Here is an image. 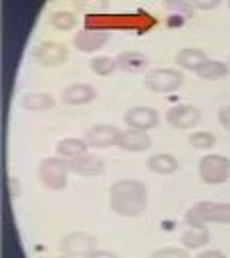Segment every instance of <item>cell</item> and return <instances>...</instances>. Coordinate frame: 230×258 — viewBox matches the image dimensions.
Listing matches in <instances>:
<instances>
[{"mask_svg":"<svg viewBox=\"0 0 230 258\" xmlns=\"http://www.w3.org/2000/svg\"><path fill=\"white\" fill-rule=\"evenodd\" d=\"M109 208L123 218L141 216L147 208V187L139 179H119L109 187Z\"/></svg>","mask_w":230,"mask_h":258,"instance_id":"cell-1","label":"cell"},{"mask_svg":"<svg viewBox=\"0 0 230 258\" xmlns=\"http://www.w3.org/2000/svg\"><path fill=\"white\" fill-rule=\"evenodd\" d=\"M184 220L192 228H204L206 224H230V202H196L186 210Z\"/></svg>","mask_w":230,"mask_h":258,"instance_id":"cell-2","label":"cell"},{"mask_svg":"<svg viewBox=\"0 0 230 258\" xmlns=\"http://www.w3.org/2000/svg\"><path fill=\"white\" fill-rule=\"evenodd\" d=\"M69 165H67V159H63L61 155L56 157H46L38 163V169H36V175H38V181L46 187V189H52V191H59L67 185V179H69Z\"/></svg>","mask_w":230,"mask_h":258,"instance_id":"cell-3","label":"cell"},{"mask_svg":"<svg viewBox=\"0 0 230 258\" xmlns=\"http://www.w3.org/2000/svg\"><path fill=\"white\" fill-rule=\"evenodd\" d=\"M198 173L208 185L224 183L230 177V159L220 153H208L198 159Z\"/></svg>","mask_w":230,"mask_h":258,"instance_id":"cell-4","label":"cell"},{"mask_svg":"<svg viewBox=\"0 0 230 258\" xmlns=\"http://www.w3.org/2000/svg\"><path fill=\"white\" fill-rule=\"evenodd\" d=\"M143 83L153 93H174L184 85V75L178 69H151L145 73Z\"/></svg>","mask_w":230,"mask_h":258,"instance_id":"cell-5","label":"cell"},{"mask_svg":"<svg viewBox=\"0 0 230 258\" xmlns=\"http://www.w3.org/2000/svg\"><path fill=\"white\" fill-rule=\"evenodd\" d=\"M97 246V236L89 232H71L61 240V252L71 258H85Z\"/></svg>","mask_w":230,"mask_h":258,"instance_id":"cell-6","label":"cell"},{"mask_svg":"<svg viewBox=\"0 0 230 258\" xmlns=\"http://www.w3.org/2000/svg\"><path fill=\"white\" fill-rule=\"evenodd\" d=\"M109 38H111L109 28L85 26L81 32H77V34L73 36V44H75V48H79L81 52H95V50H99Z\"/></svg>","mask_w":230,"mask_h":258,"instance_id":"cell-7","label":"cell"},{"mask_svg":"<svg viewBox=\"0 0 230 258\" xmlns=\"http://www.w3.org/2000/svg\"><path fill=\"white\" fill-rule=\"evenodd\" d=\"M67 56H69L67 46L63 42H52V40L40 42L32 50V58L42 67H61L67 60Z\"/></svg>","mask_w":230,"mask_h":258,"instance_id":"cell-8","label":"cell"},{"mask_svg":"<svg viewBox=\"0 0 230 258\" xmlns=\"http://www.w3.org/2000/svg\"><path fill=\"white\" fill-rule=\"evenodd\" d=\"M123 121H125V125H127L129 129L147 131V129H153V127L159 123V113H157L153 107L137 105V107L127 109V113H125Z\"/></svg>","mask_w":230,"mask_h":258,"instance_id":"cell-9","label":"cell"},{"mask_svg":"<svg viewBox=\"0 0 230 258\" xmlns=\"http://www.w3.org/2000/svg\"><path fill=\"white\" fill-rule=\"evenodd\" d=\"M165 121L174 127V129H192L198 121H200V111L194 105H174L165 111Z\"/></svg>","mask_w":230,"mask_h":258,"instance_id":"cell-10","label":"cell"},{"mask_svg":"<svg viewBox=\"0 0 230 258\" xmlns=\"http://www.w3.org/2000/svg\"><path fill=\"white\" fill-rule=\"evenodd\" d=\"M67 165L73 173L77 175H85V177H93V175H101L105 169V161L101 155L95 153H81L77 157L67 159Z\"/></svg>","mask_w":230,"mask_h":258,"instance_id":"cell-11","label":"cell"},{"mask_svg":"<svg viewBox=\"0 0 230 258\" xmlns=\"http://www.w3.org/2000/svg\"><path fill=\"white\" fill-rule=\"evenodd\" d=\"M119 135H121V131H119L115 125L99 123V125H93V127L85 133V141L89 143V147L105 149V147H113V145H117Z\"/></svg>","mask_w":230,"mask_h":258,"instance_id":"cell-12","label":"cell"},{"mask_svg":"<svg viewBox=\"0 0 230 258\" xmlns=\"http://www.w3.org/2000/svg\"><path fill=\"white\" fill-rule=\"evenodd\" d=\"M95 97H97V91L87 83H71L61 93V101L65 105H87L95 101Z\"/></svg>","mask_w":230,"mask_h":258,"instance_id":"cell-13","label":"cell"},{"mask_svg":"<svg viewBox=\"0 0 230 258\" xmlns=\"http://www.w3.org/2000/svg\"><path fill=\"white\" fill-rule=\"evenodd\" d=\"M117 147H119V149H123V151H131V153L145 151V149H149V147H151V137L147 135V131H139V129H125V131H121V135H119Z\"/></svg>","mask_w":230,"mask_h":258,"instance_id":"cell-14","label":"cell"},{"mask_svg":"<svg viewBox=\"0 0 230 258\" xmlns=\"http://www.w3.org/2000/svg\"><path fill=\"white\" fill-rule=\"evenodd\" d=\"M174 60H176V64H178L180 69H186V71H194V73H196V71L208 60V56H206V52H204L202 48L186 46V48H180V50L176 52Z\"/></svg>","mask_w":230,"mask_h":258,"instance_id":"cell-15","label":"cell"},{"mask_svg":"<svg viewBox=\"0 0 230 258\" xmlns=\"http://www.w3.org/2000/svg\"><path fill=\"white\" fill-rule=\"evenodd\" d=\"M117 69L131 75L141 73L147 69V56L139 50H123L121 54H117Z\"/></svg>","mask_w":230,"mask_h":258,"instance_id":"cell-16","label":"cell"},{"mask_svg":"<svg viewBox=\"0 0 230 258\" xmlns=\"http://www.w3.org/2000/svg\"><path fill=\"white\" fill-rule=\"evenodd\" d=\"M20 105L26 109V111H32V113H38V111H46L54 105V97L50 93H42V91H32V93H26L20 101Z\"/></svg>","mask_w":230,"mask_h":258,"instance_id":"cell-17","label":"cell"},{"mask_svg":"<svg viewBox=\"0 0 230 258\" xmlns=\"http://www.w3.org/2000/svg\"><path fill=\"white\" fill-rule=\"evenodd\" d=\"M147 169L159 175H169L178 171V159L171 153H155L147 159Z\"/></svg>","mask_w":230,"mask_h":258,"instance_id":"cell-18","label":"cell"},{"mask_svg":"<svg viewBox=\"0 0 230 258\" xmlns=\"http://www.w3.org/2000/svg\"><path fill=\"white\" fill-rule=\"evenodd\" d=\"M87 147H89V143L85 139H79V137H65V139L56 141V145H54L56 155L67 157V159L77 157L81 153H87Z\"/></svg>","mask_w":230,"mask_h":258,"instance_id":"cell-19","label":"cell"},{"mask_svg":"<svg viewBox=\"0 0 230 258\" xmlns=\"http://www.w3.org/2000/svg\"><path fill=\"white\" fill-rule=\"evenodd\" d=\"M210 242V232L208 228H190L182 234V246L188 250H198Z\"/></svg>","mask_w":230,"mask_h":258,"instance_id":"cell-20","label":"cell"},{"mask_svg":"<svg viewBox=\"0 0 230 258\" xmlns=\"http://www.w3.org/2000/svg\"><path fill=\"white\" fill-rule=\"evenodd\" d=\"M196 75H198L200 79H204V81H216V79H222V77L228 75V64L222 62V60H212V58H208V60L196 71Z\"/></svg>","mask_w":230,"mask_h":258,"instance_id":"cell-21","label":"cell"},{"mask_svg":"<svg viewBox=\"0 0 230 258\" xmlns=\"http://www.w3.org/2000/svg\"><path fill=\"white\" fill-rule=\"evenodd\" d=\"M48 22L52 28L67 32L77 26V16H75V12H69V10H52L48 14Z\"/></svg>","mask_w":230,"mask_h":258,"instance_id":"cell-22","label":"cell"},{"mask_svg":"<svg viewBox=\"0 0 230 258\" xmlns=\"http://www.w3.org/2000/svg\"><path fill=\"white\" fill-rule=\"evenodd\" d=\"M89 67H91V71L95 75L107 77V75H111L117 69V58H113V56H93Z\"/></svg>","mask_w":230,"mask_h":258,"instance_id":"cell-23","label":"cell"},{"mask_svg":"<svg viewBox=\"0 0 230 258\" xmlns=\"http://www.w3.org/2000/svg\"><path fill=\"white\" fill-rule=\"evenodd\" d=\"M73 6L77 12L85 14H99L109 8V0H73Z\"/></svg>","mask_w":230,"mask_h":258,"instance_id":"cell-24","label":"cell"},{"mask_svg":"<svg viewBox=\"0 0 230 258\" xmlns=\"http://www.w3.org/2000/svg\"><path fill=\"white\" fill-rule=\"evenodd\" d=\"M161 8L167 12H178L184 18H192L196 10L188 0H161Z\"/></svg>","mask_w":230,"mask_h":258,"instance_id":"cell-25","label":"cell"},{"mask_svg":"<svg viewBox=\"0 0 230 258\" xmlns=\"http://www.w3.org/2000/svg\"><path fill=\"white\" fill-rule=\"evenodd\" d=\"M190 145L196 149H212L216 145V135L210 131H194L190 135Z\"/></svg>","mask_w":230,"mask_h":258,"instance_id":"cell-26","label":"cell"},{"mask_svg":"<svg viewBox=\"0 0 230 258\" xmlns=\"http://www.w3.org/2000/svg\"><path fill=\"white\" fill-rule=\"evenodd\" d=\"M149 258H190L188 248H176V246H165L155 252H151Z\"/></svg>","mask_w":230,"mask_h":258,"instance_id":"cell-27","label":"cell"},{"mask_svg":"<svg viewBox=\"0 0 230 258\" xmlns=\"http://www.w3.org/2000/svg\"><path fill=\"white\" fill-rule=\"evenodd\" d=\"M196 10H212L216 6H220L222 0H188Z\"/></svg>","mask_w":230,"mask_h":258,"instance_id":"cell-28","label":"cell"},{"mask_svg":"<svg viewBox=\"0 0 230 258\" xmlns=\"http://www.w3.org/2000/svg\"><path fill=\"white\" fill-rule=\"evenodd\" d=\"M218 121L226 131H230V105H224L218 109Z\"/></svg>","mask_w":230,"mask_h":258,"instance_id":"cell-29","label":"cell"},{"mask_svg":"<svg viewBox=\"0 0 230 258\" xmlns=\"http://www.w3.org/2000/svg\"><path fill=\"white\" fill-rule=\"evenodd\" d=\"M85 258H117L113 252H109V250H93V252H89Z\"/></svg>","mask_w":230,"mask_h":258,"instance_id":"cell-30","label":"cell"},{"mask_svg":"<svg viewBox=\"0 0 230 258\" xmlns=\"http://www.w3.org/2000/svg\"><path fill=\"white\" fill-rule=\"evenodd\" d=\"M196 258H226V254L220 252V250H204V252H200Z\"/></svg>","mask_w":230,"mask_h":258,"instance_id":"cell-31","label":"cell"},{"mask_svg":"<svg viewBox=\"0 0 230 258\" xmlns=\"http://www.w3.org/2000/svg\"><path fill=\"white\" fill-rule=\"evenodd\" d=\"M54 258H71V256H65V254H63V256H54Z\"/></svg>","mask_w":230,"mask_h":258,"instance_id":"cell-32","label":"cell"},{"mask_svg":"<svg viewBox=\"0 0 230 258\" xmlns=\"http://www.w3.org/2000/svg\"><path fill=\"white\" fill-rule=\"evenodd\" d=\"M228 6H230V0H228Z\"/></svg>","mask_w":230,"mask_h":258,"instance_id":"cell-33","label":"cell"},{"mask_svg":"<svg viewBox=\"0 0 230 258\" xmlns=\"http://www.w3.org/2000/svg\"><path fill=\"white\" fill-rule=\"evenodd\" d=\"M228 64H230V60H228Z\"/></svg>","mask_w":230,"mask_h":258,"instance_id":"cell-34","label":"cell"}]
</instances>
